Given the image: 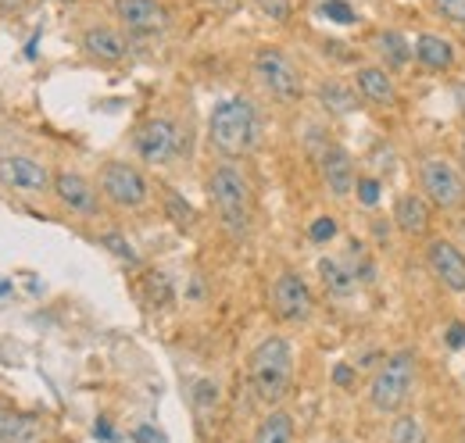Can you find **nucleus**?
<instances>
[{"mask_svg": "<svg viewBox=\"0 0 465 443\" xmlns=\"http://www.w3.org/2000/svg\"><path fill=\"white\" fill-rule=\"evenodd\" d=\"M462 232H465V222H462Z\"/></svg>", "mask_w": 465, "mask_h": 443, "instance_id": "obj_35", "label": "nucleus"}, {"mask_svg": "<svg viewBox=\"0 0 465 443\" xmlns=\"http://www.w3.org/2000/svg\"><path fill=\"white\" fill-rule=\"evenodd\" d=\"M462 33H465V29H462Z\"/></svg>", "mask_w": 465, "mask_h": 443, "instance_id": "obj_36", "label": "nucleus"}, {"mask_svg": "<svg viewBox=\"0 0 465 443\" xmlns=\"http://www.w3.org/2000/svg\"><path fill=\"white\" fill-rule=\"evenodd\" d=\"M411 57L426 72H448L455 64V44L448 36H437V33H419L411 40Z\"/></svg>", "mask_w": 465, "mask_h": 443, "instance_id": "obj_17", "label": "nucleus"}, {"mask_svg": "<svg viewBox=\"0 0 465 443\" xmlns=\"http://www.w3.org/2000/svg\"><path fill=\"white\" fill-rule=\"evenodd\" d=\"M51 193L58 197L61 208L68 215H75V219H97L101 215V190L83 172H68V168L54 172V190Z\"/></svg>", "mask_w": 465, "mask_h": 443, "instance_id": "obj_10", "label": "nucleus"}, {"mask_svg": "<svg viewBox=\"0 0 465 443\" xmlns=\"http://www.w3.org/2000/svg\"><path fill=\"white\" fill-rule=\"evenodd\" d=\"M104 247H108V251H115L118 258H125V261H136V251H133V247H125V240H122L118 232H108V236H104Z\"/></svg>", "mask_w": 465, "mask_h": 443, "instance_id": "obj_30", "label": "nucleus"}, {"mask_svg": "<svg viewBox=\"0 0 465 443\" xmlns=\"http://www.w3.org/2000/svg\"><path fill=\"white\" fill-rule=\"evenodd\" d=\"M430 7H433L437 18H444V22L465 29V0H430Z\"/></svg>", "mask_w": 465, "mask_h": 443, "instance_id": "obj_25", "label": "nucleus"}, {"mask_svg": "<svg viewBox=\"0 0 465 443\" xmlns=\"http://www.w3.org/2000/svg\"><path fill=\"white\" fill-rule=\"evenodd\" d=\"M315 97H319L322 111H330V114H351V111L358 108V101H361L358 90H351L348 83H341V79H322Z\"/></svg>", "mask_w": 465, "mask_h": 443, "instance_id": "obj_19", "label": "nucleus"}, {"mask_svg": "<svg viewBox=\"0 0 465 443\" xmlns=\"http://www.w3.org/2000/svg\"><path fill=\"white\" fill-rule=\"evenodd\" d=\"M419 182H422V197L437 212H462L465 208V175L455 162L426 158L419 165Z\"/></svg>", "mask_w": 465, "mask_h": 443, "instance_id": "obj_5", "label": "nucleus"}, {"mask_svg": "<svg viewBox=\"0 0 465 443\" xmlns=\"http://www.w3.org/2000/svg\"><path fill=\"white\" fill-rule=\"evenodd\" d=\"M247 379L258 400L265 404H280L293 383V347L283 336H269L262 340L251 358H247Z\"/></svg>", "mask_w": 465, "mask_h": 443, "instance_id": "obj_2", "label": "nucleus"}, {"mask_svg": "<svg viewBox=\"0 0 465 443\" xmlns=\"http://www.w3.org/2000/svg\"><path fill=\"white\" fill-rule=\"evenodd\" d=\"M319 11H322L326 18H333V22H354V11H351L344 0H326Z\"/></svg>", "mask_w": 465, "mask_h": 443, "instance_id": "obj_28", "label": "nucleus"}, {"mask_svg": "<svg viewBox=\"0 0 465 443\" xmlns=\"http://www.w3.org/2000/svg\"><path fill=\"white\" fill-rule=\"evenodd\" d=\"M133 147H136V158H143L147 165H169L179 154V129H175L173 118L154 114V118L140 122Z\"/></svg>", "mask_w": 465, "mask_h": 443, "instance_id": "obj_9", "label": "nucleus"}, {"mask_svg": "<svg viewBox=\"0 0 465 443\" xmlns=\"http://www.w3.org/2000/svg\"><path fill=\"white\" fill-rule=\"evenodd\" d=\"M33 426L22 418V415H15V411H7V408H0V443H15L22 440L25 433H29Z\"/></svg>", "mask_w": 465, "mask_h": 443, "instance_id": "obj_23", "label": "nucleus"}, {"mask_svg": "<svg viewBox=\"0 0 465 443\" xmlns=\"http://www.w3.org/2000/svg\"><path fill=\"white\" fill-rule=\"evenodd\" d=\"M376 51L383 57V64L391 68V72H401L408 61H411V44H408L401 33H394V29H383V33H376Z\"/></svg>", "mask_w": 465, "mask_h": 443, "instance_id": "obj_22", "label": "nucleus"}, {"mask_svg": "<svg viewBox=\"0 0 465 443\" xmlns=\"http://www.w3.org/2000/svg\"><path fill=\"white\" fill-rule=\"evenodd\" d=\"M354 193H358V201H361V204H369V208H372V204L380 201V182H376V179H358V190H354Z\"/></svg>", "mask_w": 465, "mask_h": 443, "instance_id": "obj_29", "label": "nucleus"}, {"mask_svg": "<svg viewBox=\"0 0 465 443\" xmlns=\"http://www.w3.org/2000/svg\"><path fill=\"white\" fill-rule=\"evenodd\" d=\"M426 265L437 276V282L451 293H465V254L455 240H430Z\"/></svg>", "mask_w": 465, "mask_h": 443, "instance_id": "obj_12", "label": "nucleus"}, {"mask_svg": "<svg viewBox=\"0 0 465 443\" xmlns=\"http://www.w3.org/2000/svg\"><path fill=\"white\" fill-rule=\"evenodd\" d=\"M272 311L283 322H304V319H312L315 300H312L308 282L297 276V272H283V276L272 282Z\"/></svg>", "mask_w": 465, "mask_h": 443, "instance_id": "obj_11", "label": "nucleus"}, {"mask_svg": "<svg viewBox=\"0 0 465 443\" xmlns=\"http://www.w3.org/2000/svg\"><path fill=\"white\" fill-rule=\"evenodd\" d=\"M430 201L422 193H401L394 201V222L405 236H426L430 232Z\"/></svg>", "mask_w": 465, "mask_h": 443, "instance_id": "obj_18", "label": "nucleus"}, {"mask_svg": "<svg viewBox=\"0 0 465 443\" xmlns=\"http://www.w3.org/2000/svg\"><path fill=\"white\" fill-rule=\"evenodd\" d=\"M258 133H262V122H258V111L247 97H226L208 114V140H212L215 154L226 162L254 151Z\"/></svg>", "mask_w": 465, "mask_h": 443, "instance_id": "obj_1", "label": "nucleus"}, {"mask_svg": "<svg viewBox=\"0 0 465 443\" xmlns=\"http://www.w3.org/2000/svg\"><path fill=\"white\" fill-rule=\"evenodd\" d=\"M0 186L22 197H40L54 190V172L33 154H0Z\"/></svg>", "mask_w": 465, "mask_h": 443, "instance_id": "obj_8", "label": "nucleus"}, {"mask_svg": "<svg viewBox=\"0 0 465 443\" xmlns=\"http://www.w3.org/2000/svg\"><path fill=\"white\" fill-rule=\"evenodd\" d=\"M79 44H83V54L101 61V64H115V61H122L125 51H129L125 36L118 33L115 25H90Z\"/></svg>", "mask_w": 465, "mask_h": 443, "instance_id": "obj_16", "label": "nucleus"}, {"mask_svg": "<svg viewBox=\"0 0 465 443\" xmlns=\"http://www.w3.org/2000/svg\"><path fill=\"white\" fill-rule=\"evenodd\" d=\"M319 276H322L326 293H333V297H351L358 290V272H351L348 265L337 261V258H322L319 261Z\"/></svg>", "mask_w": 465, "mask_h": 443, "instance_id": "obj_20", "label": "nucleus"}, {"mask_svg": "<svg viewBox=\"0 0 465 443\" xmlns=\"http://www.w3.org/2000/svg\"><path fill=\"white\" fill-rule=\"evenodd\" d=\"M133 440L136 443H165V437H162L158 429H151V426H140V429L133 433Z\"/></svg>", "mask_w": 465, "mask_h": 443, "instance_id": "obj_31", "label": "nucleus"}, {"mask_svg": "<svg viewBox=\"0 0 465 443\" xmlns=\"http://www.w3.org/2000/svg\"><path fill=\"white\" fill-rule=\"evenodd\" d=\"M354 90H358L361 101H369V104H376V108H387V104L398 101V86H394V79H391V72H387L383 64H365V68H358V72H354Z\"/></svg>", "mask_w": 465, "mask_h": 443, "instance_id": "obj_15", "label": "nucleus"}, {"mask_svg": "<svg viewBox=\"0 0 465 443\" xmlns=\"http://www.w3.org/2000/svg\"><path fill=\"white\" fill-rule=\"evenodd\" d=\"M333 379H337L341 387H351V383H354V372H351L348 365H337V369H333Z\"/></svg>", "mask_w": 465, "mask_h": 443, "instance_id": "obj_33", "label": "nucleus"}, {"mask_svg": "<svg viewBox=\"0 0 465 443\" xmlns=\"http://www.w3.org/2000/svg\"><path fill=\"white\" fill-rule=\"evenodd\" d=\"M208 193H212V204L219 212V222L226 225L230 236H247L251 229V186H247V175L232 162L212 168L208 175Z\"/></svg>", "mask_w": 465, "mask_h": 443, "instance_id": "obj_3", "label": "nucleus"}, {"mask_svg": "<svg viewBox=\"0 0 465 443\" xmlns=\"http://www.w3.org/2000/svg\"><path fill=\"white\" fill-rule=\"evenodd\" d=\"M258 4V11L265 15V18H272V22H280V25H287L293 15L291 0H254Z\"/></svg>", "mask_w": 465, "mask_h": 443, "instance_id": "obj_26", "label": "nucleus"}, {"mask_svg": "<svg viewBox=\"0 0 465 443\" xmlns=\"http://www.w3.org/2000/svg\"><path fill=\"white\" fill-rule=\"evenodd\" d=\"M411 387H415V354L398 350L369 379V404L380 415H398L405 408V400L411 397Z\"/></svg>", "mask_w": 465, "mask_h": 443, "instance_id": "obj_4", "label": "nucleus"}, {"mask_svg": "<svg viewBox=\"0 0 465 443\" xmlns=\"http://www.w3.org/2000/svg\"><path fill=\"white\" fill-rule=\"evenodd\" d=\"M251 443H293V418L283 408H272V411L258 422Z\"/></svg>", "mask_w": 465, "mask_h": 443, "instance_id": "obj_21", "label": "nucleus"}, {"mask_svg": "<svg viewBox=\"0 0 465 443\" xmlns=\"http://www.w3.org/2000/svg\"><path fill=\"white\" fill-rule=\"evenodd\" d=\"M319 172H322V182L326 190L344 201L358 190V172H354V158H351L344 147H326L322 158H319Z\"/></svg>", "mask_w": 465, "mask_h": 443, "instance_id": "obj_14", "label": "nucleus"}, {"mask_svg": "<svg viewBox=\"0 0 465 443\" xmlns=\"http://www.w3.org/2000/svg\"><path fill=\"white\" fill-rule=\"evenodd\" d=\"M448 343H451V347H465V326L462 322H455V326L448 330Z\"/></svg>", "mask_w": 465, "mask_h": 443, "instance_id": "obj_32", "label": "nucleus"}, {"mask_svg": "<svg viewBox=\"0 0 465 443\" xmlns=\"http://www.w3.org/2000/svg\"><path fill=\"white\" fill-rule=\"evenodd\" d=\"M97 190H101V197H104L108 204L125 208V212L143 208L147 197H151L147 175L133 165V162H104L101 172H97Z\"/></svg>", "mask_w": 465, "mask_h": 443, "instance_id": "obj_6", "label": "nucleus"}, {"mask_svg": "<svg viewBox=\"0 0 465 443\" xmlns=\"http://www.w3.org/2000/svg\"><path fill=\"white\" fill-rule=\"evenodd\" d=\"M254 75L265 86V94L276 97L280 104H297L301 94H304V83H301L297 64L283 51H276V47H262L254 54Z\"/></svg>", "mask_w": 465, "mask_h": 443, "instance_id": "obj_7", "label": "nucleus"}, {"mask_svg": "<svg viewBox=\"0 0 465 443\" xmlns=\"http://www.w3.org/2000/svg\"><path fill=\"white\" fill-rule=\"evenodd\" d=\"M391 443H426V433H422V426L411 415H401L391 426Z\"/></svg>", "mask_w": 465, "mask_h": 443, "instance_id": "obj_24", "label": "nucleus"}, {"mask_svg": "<svg viewBox=\"0 0 465 443\" xmlns=\"http://www.w3.org/2000/svg\"><path fill=\"white\" fill-rule=\"evenodd\" d=\"M25 7V0H0V11H18Z\"/></svg>", "mask_w": 465, "mask_h": 443, "instance_id": "obj_34", "label": "nucleus"}, {"mask_svg": "<svg viewBox=\"0 0 465 443\" xmlns=\"http://www.w3.org/2000/svg\"><path fill=\"white\" fill-rule=\"evenodd\" d=\"M115 18L133 36H151L169 25V11L158 0H115Z\"/></svg>", "mask_w": 465, "mask_h": 443, "instance_id": "obj_13", "label": "nucleus"}, {"mask_svg": "<svg viewBox=\"0 0 465 443\" xmlns=\"http://www.w3.org/2000/svg\"><path fill=\"white\" fill-rule=\"evenodd\" d=\"M308 236H312V243H330L333 236H337V222L330 219V215H322V219L312 222V229H308Z\"/></svg>", "mask_w": 465, "mask_h": 443, "instance_id": "obj_27", "label": "nucleus"}]
</instances>
